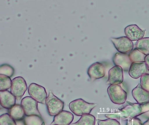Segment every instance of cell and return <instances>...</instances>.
I'll return each mask as SVG.
<instances>
[{
  "label": "cell",
  "instance_id": "cb8c5ba5",
  "mask_svg": "<svg viewBox=\"0 0 149 125\" xmlns=\"http://www.w3.org/2000/svg\"><path fill=\"white\" fill-rule=\"evenodd\" d=\"M0 125H17L16 121L8 113L0 116Z\"/></svg>",
  "mask_w": 149,
  "mask_h": 125
},
{
  "label": "cell",
  "instance_id": "f546056e",
  "mask_svg": "<svg viewBox=\"0 0 149 125\" xmlns=\"http://www.w3.org/2000/svg\"><path fill=\"white\" fill-rule=\"evenodd\" d=\"M143 125H149V119L143 124Z\"/></svg>",
  "mask_w": 149,
  "mask_h": 125
},
{
  "label": "cell",
  "instance_id": "7402d4cb",
  "mask_svg": "<svg viewBox=\"0 0 149 125\" xmlns=\"http://www.w3.org/2000/svg\"><path fill=\"white\" fill-rule=\"evenodd\" d=\"M12 85L11 78L4 75L0 74V91L8 90L11 88Z\"/></svg>",
  "mask_w": 149,
  "mask_h": 125
},
{
  "label": "cell",
  "instance_id": "e0dca14e",
  "mask_svg": "<svg viewBox=\"0 0 149 125\" xmlns=\"http://www.w3.org/2000/svg\"><path fill=\"white\" fill-rule=\"evenodd\" d=\"M9 115L15 121L21 120L25 117V112L21 105L16 104L9 110Z\"/></svg>",
  "mask_w": 149,
  "mask_h": 125
},
{
  "label": "cell",
  "instance_id": "8fae6325",
  "mask_svg": "<svg viewBox=\"0 0 149 125\" xmlns=\"http://www.w3.org/2000/svg\"><path fill=\"white\" fill-rule=\"evenodd\" d=\"M124 32L126 37L131 41H138L143 38L145 30L141 29L136 24H132L125 27Z\"/></svg>",
  "mask_w": 149,
  "mask_h": 125
},
{
  "label": "cell",
  "instance_id": "4316f807",
  "mask_svg": "<svg viewBox=\"0 0 149 125\" xmlns=\"http://www.w3.org/2000/svg\"><path fill=\"white\" fill-rule=\"evenodd\" d=\"M126 125H143V123L140 119L136 117L128 120Z\"/></svg>",
  "mask_w": 149,
  "mask_h": 125
},
{
  "label": "cell",
  "instance_id": "ac0fdd59",
  "mask_svg": "<svg viewBox=\"0 0 149 125\" xmlns=\"http://www.w3.org/2000/svg\"><path fill=\"white\" fill-rule=\"evenodd\" d=\"M136 47L146 56L149 55V37H144L138 41Z\"/></svg>",
  "mask_w": 149,
  "mask_h": 125
},
{
  "label": "cell",
  "instance_id": "1f68e13d",
  "mask_svg": "<svg viewBox=\"0 0 149 125\" xmlns=\"http://www.w3.org/2000/svg\"></svg>",
  "mask_w": 149,
  "mask_h": 125
},
{
  "label": "cell",
  "instance_id": "484cf974",
  "mask_svg": "<svg viewBox=\"0 0 149 125\" xmlns=\"http://www.w3.org/2000/svg\"><path fill=\"white\" fill-rule=\"evenodd\" d=\"M98 125H121L116 119H108L105 120H97Z\"/></svg>",
  "mask_w": 149,
  "mask_h": 125
},
{
  "label": "cell",
  "instance_id": "9a60e30c",
  "mask_svg": "<svg viewBox=\"0 0 149 125\" xmlns=\"http://www.w3.org/2000/svg\"><path fill=\"white\" fill-rule=\"evenodd\" d=\"M16 97L8 90L0 91L1 106L4 108L10 109L15 105Z\"/></svg>",
  "mask_w": 149,
  "mask_h": 125
},
{
  "label": "cell",
  "instance_id": "52a82bcc",
  "mask_svg": "<svg viewBox=\"0 0 149 125\" xmlns=\"http://www.w3.org/2000/svg\"><path fill=\"white\" fill-rule=\"evenodd\" d=\"M111 41L116 49L120 53L127 54L133 50V43L126 36L111 38Z\"/></svg>",
  "mask_w": 149,
  "mask_h": 125
},
{
  "label": "cell",
  "instance_id": "8992f818",
  "mask_svg": "<svg viewBox=\"0 0 149 125\" xmlns=\"http://www.w3.org/2000/svg\"><path fill=\"white\" fill-rule=\"evenodd\" d=\"M27 89V85L25 79L21 76L14 78L12 80L11 92L17 100H20Z\"/></svg>",
  "mask_w": 149,
  "mask_h": 125
},
{
  "label": "cell",
  "instance_id": "7c38bea8",
  "mask_svg": "<svg viewBox=\"0 0 149 125\" xmlns=\"http://www.w3.org/2000/svg\"><path fill=\"white\" fill-rule=\"evenodd\" d=\"M148 68L145 62H133L132 63L129 71L130 76L136 79L146 74Z\"/></svg>",
  "mask_w": 149,
  "mask_h": 125
},
{
  "label": "cell",
  "instance_id": "44dd1931",
  "mask_svg": "<svg viewBox=\"0 0 149 125\" xmlns=\"http://www.w3.org/2000/svg\"><path fill=\"white\" fill-rule=\"evenodd\" d=\"M24 121L26 125H42L44 122L41 117L37 115L25 116Z\"/></svg>",
  "mask_w": 149,
  "mask_h": 125
},
{
  "label": "cell",
  "instance_id": "d6986e66",
  "mask_svg": "<svg viewBox=\"0 0 149 125\" xmlns=\"http://www.w3.org/2000/svg\"><path fill=\"white\" fill-rule=\"evenodd\" d=\"M95 118L92 115L85 114L81 116L79 120L70 125H95Z\"/></svg>",
  "mask_w": 149,
  "mask_h": 125
},
{
  "label": "cell",
  "instance_id": "3957f363",
  "mask_svg": "<svg viewBox=\"0 0 149 125\" xmlns=\"http://www.w3.org/2000/svg\"><path fill=\"white\" fill-rule=\"evenodd\" d=\"M108 95L114 104H124L127 99V94L120 85H111L107 89Z\"/></svg>",
  "mask_w": 149,
  "mask_h": 125
},
{
  "label": "cell",
  "instance_id": "7a4b0ae2",
  "mask_svg": "<svg viewBox=\"0 0 149 125\" xmlns=\"http://www.w3.org/2000/svg\"><path fill=\"white\" fill-rule=\"evenodd\" d=\"M96 103H89L82 99L74 100L70 103V109L77 116L90 113L93 109L96 106Z\"/></svg>",
  "mask_w": 149,
  "mask_h": 125
},
{
  "label": "cell",
  "instance_id": "ffe728a7",
  "mask_svg": "<svg viewBox=\"0 0 149 125\" xmlns=\"http://www.w3.org/2000/svg\"><path fill=\"white\" fill-rule=\"evenodd\" d=\"M130 60L132 63L133 62H145L146 56L138 50L137 49H133L129 54Z\"/></svg>",
  "mask_w": 149,
  "mask_h": 125
},
{
  "label": "cell",
  "instance_id": "277c9868",
  "mask_svg": "<svg viewBox=\"0 0 149 125\" xmlns=\"http://www.w3.org/2000/svg\"><path fill=\"white\" fill-rule=\"evenodd\" d=\"M48 112L50 116H55L63 111L64 103L49 91L46 101Z\"/></svg>",
  "mask_w": 149,
  "mask_h": 125
},
{
  "label": "cell",
  "instance_id": "6da1fadb",
  "mask_svg": "<svg viewBox=\"0 0 149 125\" xmlns=\"http://www.w3.org/2000/svg\"><path fill=\"white\" fill-rule=\"evenodd\" d=\"M126 106L121 109L113 111L105 114V117L109 119H129L136 118L137 116L149 111V102L145 103H131L127 102Z\"/></svg>",
  "mask_w": 149,
  "mask_h": 125
},
{
  "label": "cell",
  "instance_id": "ba28073f",
  "mask_svg": "<svg viewBox=\"0 0 149 125\" xmlns=\"http://www.w3.org/2000/svg\"><path fill=\"white\" fill-rule=\"evenodd\" d=\"M38 103L31 96H26L22 99L21 106L26 116L37 115L41 116L40 113L38 110Z\"/></svg>",
  "mask_w": 149,
  "mask_h": 125
},
{
  "label": "cell",
  "instance_id": "4fadbf2b",
  "mask_svg": "<svg viewBox=\"0 0 149 125\" xmlns=\"http://www.w3.org/2000/svg\"><path fill=\"white\" fill-rule=\"evenodd\" d=\"M113 62L116 66L121 67L124 71H129L132 63L130 60L129 55L120 53H117L115 54L113 57Z\"/></svg>",
  "mask_w": 149,
  "mask_h": 125
},
{
  "label": "cell",
  "instance_id": "83f0119b",
  "mask_svg": "<svg viewBox=\"0 0 149 125\" xmlns=\"http://www.w3.org/2000/svg\"><path fill=\"white\" fill-rule=\"evenodd\" d=\"M145 62L146 63L147 68L149 70V55L146 56L145 59Z\"/></svg>",
  "mask_w": 149,
  "mask_h": 125
},
{
  "label": "cell",
  "instance_id": "5bb4252c",
  "mask_svg": "<svg viewBox=\"0 0 149 125\" xmlns=\"http://www.w3.org/2000/svg\"><path fill=\"white\" fill-rule=\"evenodd\" d=\"M73 114L68 111L63 110L55 115L51 125H70L74 120Z\"/></svg>",
  "mask_w": 149,
  "mask_h": 125
},
{
  "label": "cell",
  "instance_id": "9c48e42d",
  "mask_svg": "<svg viewBox=\"0 0 149 125\" xmlns=\"http://www.w3.org/2000/svg\"><path fill=\"white\" fill-rule=\"evenodd\" d=\"M87 73L91 81H94L104 77L106 69L103 64L100 62H96L90 66Z\"/></svg>",
  "mask_w": 149,
  "mask_h": 125
},
{
  "label": "cell",
  "instance_id": "5b68a950",
  "mask_svg": "<svg viewBox=\"0 0 149 125\" xmlns=\"http://www.w3.org/2000/svg\"><path fill=\"white\" fill-rule=\"evenodd\" d=\"M28 93L30 96L37 102L46 104L47 94L44 87L36 83H31L28 87Z\"/></svg>",
  "mask_w": 149,
  "mask_h": 125
},
{
  "label": "cell",
  "instance_id": "30bf717a",
  "mask_svg": "<svg viewBox=\"0 0 149 125\" xmlns=\"http://www.w3.org/2000/svg\"><path fill=\"white\" fill-rule=\"evenodd\" d=\"M123 81V70L121 67L115 66L109 71V78L106 83L111 85H119Z\"/></svg>",
  "mask_w": 149,
  "mask_h": 125
},
{
  "label": "cell",
  "instance_id": "2e32d148",
  "mask_svg": "<svg viewBox=\"0 0 149 125\" xmlns=\"http://www.w3.org/2000/svg\"><path fill=\"white\" fill-rule=\"evenodd\" d=\"M132 95L137 103H143L149 102V93L141 87L140 84L132 89Z\"/></svg>",
  "mask_w": 149,
  "mask_h": 125
},
{
  "label": "cell",
  "instance_id": "4dcf8cb0",
  "mask_svg": "<svg viewBox=\"0 0 149 125\" xmlns=\"http://www.w3.org/2000/svg\"><path fill=\"white\" fill-rule=\"evenodd\" d=\"M42 125H45V123H44V122H43V123H42Z\"/></svg>",
  "mask_w": 149,
  "mask_h": 125
},
{
  "label": "cell",
  "instance_id": "f1b7e54d",
  "mask_svg": "<svg viewBox=\"0 0 149 125\" xmlns=\"http://www.w3.org/2000/svg\"><path fill=\"white\" fill-rule=\"evenodd\" d=\"M15 121H16L17 125H25L24 121H22V120H21Z\"/></svg>",
  "mask_w": 149,
  "mask_h": 125
},
{
  "label": "cell",
  "instance_id": "d4e9b609",
  "mask_svg": "<svg viewBox=\"0 0 149 125\" xmlns=\"http://www.w3.org/2000/svg\"><path fill=\"white\" fill-rule=\"evenodd\" d=\"M140 85L144 90L149 93V74L146 73L141 76Z\"/></svg>",
  "mask_w": 149,
  "mask_h": 125
},
{
  "label": "cell",
  "instance_id": "603a6c76",
  "mask_svg": "<svg viewBox=\"0 0 149 125\" xmlns=\"http://www.w3.org/2000/svg\"><path fill=\"white\" fill-rule=\"evenodd\" d=\"M15 73V69L11 65L2 64L0 67V74L4 75L11 78Z\"/></svg>",
  "mask_w": 149,
  "mask_h": 125
}]
</instances>
